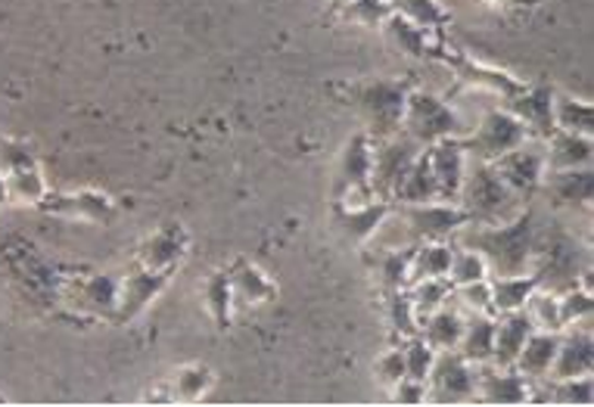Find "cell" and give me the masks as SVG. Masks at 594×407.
Masks as SVG:
<instances>
[{
    "instance_id": "6da1fadb",
    "label": "cell",
    "mask_w": 594,
    "mask_h": 407,
    "mask_svg": "<svg viewBox=\"0 0 594 407\" xmlns=\"http://www.w3.org/2000/svg\"><path fill=\"white\" fill-rule=\"evenodd\" d=\"M458 230H461L464 249L479 252L489 271H495V277H516V274H526V267L533 265L535 240H538L533 208H523L513 222H504V225L471 227L467 222Z\"/></svg>"
},
{
    "instance_id": "7a4b0ae2",
    "label": "cell",
    "mask_w": 594,
    "mask_h": 407,
    "mask_svg": "<svg viewBox=\"0 0 594 407\" xmlns=\"http://www.w3.org/2000/svg\"><path fill=\"white\" fill-rule=\"evenodd\" d=\"M461 208L467 212V218L476 225H504L513 222L526 200L516 196L508 183L498 178L492 163H479L473 171H464V183H461Z\"/></svg>"
},
{
    "instance_id": "3957f363",
    "label": "cell",
    "mask_w": 594,
    "mask_h": 407,
    "mask_svg": "<svg viewBox=\"0 0 594 407\" xmlns=\"http://www.w3.org/2000/svg\"><path fill=\"white\" fill-rule=\"evenodd\" d=\"M408 94V82H368L352 91V103L370 124V134L383 141L402 131Z\"/></svg>"
},
{
    "instance_id": "277c9868",
    "label": "cell",
    "mask_w": 594,
    "mask_h": 407,
    "mask_svg": "<svg viewBox=\"0 0 594 407\" xmlns=\"http://www.w3.org/2000/svg\"><path fill=\"white\" fill-rule=\"evenodd\" d=\"M526 141H533V134L511 109H492L467 137H461V146L467 156H476L479 163H495L498 156L511 153Z\"/></svg>"
},
{
    "instance_id": "5b68a950",
    "label": "cell",
    "mask_w": 594,
    "mask_h": 407,
    "mask_svg": "<svg viewBox=\"0 0 594 407\" xmlns=\"http://www.w3.org/2000/svg\"><path fill=\"white\" fill-rule=\"evenodd\" d=\"M402 128L411 141L417 143H436L445 137H461V119L451 109L449 103L432 97L427 91H411L405 100V116H402Z\"/></svg>"
},
{
    "instance_id": "8992f818",
    "label": "cell",
    "mask_w": 594,
    "mask_h": 407,
    "mask_svg": "<svg viewBox=\"0 0 594 407\" xmlns=\"http://www.w3.org/2000/svg\"><path fill=\"white\" fill-rule=\"evenodd\" d=\"M420 153V143L405 137H383L373 143V159H370V193H377L380 200H392L402 178L408 175V168Z\"/></svg>"
},
{
    "instance_id": "52a82bcc",
    "label": "cell",
    "mask_w": 594,
    "mask_h": 407,
    "mask_svg": "<svg viewBox=\"0 0 594 407\" xmlns=\"http://www.w3.org/2000/svg\"><path fill=\"white\" fill-rule=\"evenodd\" d=\"M427 380H430L432 402L458 405V402H471L473 392H479V367L464 361L458 351H436Z\"/></svg>"
},
{
    "instance_id": "ba28073f",
    "label": "cell",
    "mask_w": 594,
    "mask_h": 407,
    "mask_svg": "<svg viewBox=\"0 0 594 407\" xmlns=\"http://www.w3.org/2000/svg\"><path fill=\"white\" fill-rule=\"evenodd\" d=\"M408 237L414 243H442L451 234H458V227H464L471 218L461 205L451 203H420L405 205L402 208Z\"/></svg>"
},
{
    "instance_id": "9c48e42d",
    "label": "cell",
    "mask_w": 594,
    "mask_h": 407,
    "mask_svg": "<svg viewBox=\"0 0 594 407\" xmlns=\"http://www.w3.org/2000/svg\"><path fill=\"white\" fill-rule=\"evenodd\" d=\"M492 168L498 171V178L508 183L516 196L530 200L535 190L542 187L545 171H548V165H545V146H530V141L520 143L516 149L504 153V156H498L492 163Z\"/></svg>"
},
{
    "instance_id": "30bf717a",
    "label": "cell",
    "mask_w": 594,
    "mask_h": 407,
    "mask_svg": "<svg viewBox=\"0 0 594 407\" xmlns=\"http://www.w3.org/2000/svg\"><path fill=\"white\" fill-rule=\"evenodd\" d=\"M427 156H430V168L432 178H436L439 203L458 200L461 183H464V171H467V153H464V146H461V137H445V141L430 143V146H427Z\"/></svg>"
},
{
    "instance_id": "8fae6325",
    "label": "cell",
    "mask_w": 594,
    "mask_h": 407,
    "mask_svg": "<svg viewBox=\"0 0 594 407\" xmlns=\"http://www.w3.org/2000/svg\"><path fill=\"white\" fill-rule=\"evenodd\" d=\"M370 159H373V143L368 134H355L346 143L340 168H336V187L333 196L346 200L348 193H370Z\"/></svg>"
},
{
    "instance_id": "7c38bea8",
    "label": "cell",
    "mask_w": 594,
    "mask_h": 407,
    "mask_svg": "<svg viewBox=\"0 0 594 407\" xmlns=\"http://www.w3.org/2000/svg\"><path fill=\"white\" fill-rule=\"evenodd\" d=\"M41 212L47 215H62V218H82V222H112L116 205L106 193L97 190H79V193H47L41 203Z\"/></svg>"
},
{
    "instance_id": "4fadbf2b",
    "label": "cell",
    "mask_w": 594,
    "mask_h": 407,
    "mask_svg": "<svg viewBox=\"0 0 594 407\" xmlns=\"http://www.w3.org/2000/svg\"><path fill=\"white\" fill-rule=\"evenodd\" d=\"M479 392L486 402L492 405H523L530 402V380L513 370V367H495V364H483L479 367Z\"/></svg>"
},
{
    "instance_id": "5bb4252c",
    "label": "cell",
    "mask_w": 594,
    "mask_h": 407,
    "mask_svg": "<svg viewBox=\"0 0 594 407\" xmlns=\"http://www.w3.org/2000/svg\"><path fill=\"white\" fill-rule=\"evenodd\" d=\"M168 274L171 271H150V267H134L131 274H128V280L119 289V318L122 321H131L134 314H141L159 292H163V286L168 284Z\"/></svg>"
},
{
    "instance_id": "9a60e30c",
    "label": "cell",
    "mask_w": 594,
    "mask_h": 407,
    "mask_svg": "<svg viewBox=\"0 0 594 407\" xmlns=\"http://www.w3.org/2000/svg\"><path fill=\"white\" fill-rule=\"evenodd\" d=\"M545 141H548L545 143V165H548V171H570V168H589L592 165V137L554 128Z\"/></svg>"
},
{
    "instance_id": "2e32d148",
    "label": "cell",
    "mask_w": 594,
    "mask_h": 407,
    "mask_svg": "<svg viewBox=\"0 0 594 407\" xmlns=\"http://www.w3.org/2000/svg\"><path fill=\"white\" fill-rule=\"evenodd\" d=\"M508 109L520 122L530 128L533 137H548L554 128V91L551 87H526L523 94H516L508 100Z\"/></svg>"
},
{
    "instance_id": "e0dca14e",
    "label": "cell",
    "mask_w": 594,
    "mask_h": 407,
    "mask_svg": "<svg viewBox=\"0 0 594 407\" xmlns=\"http://www.w3.org/2000/svg\"><path fill=\"white\" fill-rule=\"evenodd\" d=\"M185 252H187L185 227L165 225L159 227L150 240L141 243L138 265L150 267V271H171V267L185 259Z\"/></svg>"
},
{
    "instance_id": "ac0fdd59",
    "label": "cell",
    "mask_w": 594,
    "mask_h": 407,
    "mask_svg": "<svg viewBox=\"0 0 594 407\" xmlns=\"http://www.w3.org/2000/svg\"><path fill=\"white\" fill-rule=\"evenodd\" d=\"M535 330V324L530 321V314L520 308V311H508L495 321V351H492V364L495 367H513L516 364V355L523 343L530 339V333Z\"/></svg>"
},
{
    "instance_id": "d6986e66",
    "label": "cell",
    "mask_w": 594,
    "mask_h": 407,
    "mask_svg": "<svg viewBox=\"0 0 594 407\" xmlns=\"http://www.w3.org/2000/svg\"><path fill=\"white\" fill-rule=\"evenodd\" d=\"M557 346H560V333H551V330H538V333H530V339L523 343L520 355H516V370L526 376V380H545L551 373L554 355H557Z\"/></svg>"
},
{
    "instance_id": "ffe728a7",
    "label": "cell",
    "mask_w": 594,
    "mask_h": 407,
    "mask_svg": "<svg viewBox=\"0 0 594 407\" xmlns=\"http://www.w3.org/2000/svg\"><path fill=\"white\" fill-rule=\"evenodd\" d=\"M594 367V346L589 333H570L567 339L560 336V346L554 355L551 373L554 380H570V376H582L592 373Z\"/></svg>"
},
{
    "instance_id": "44dd1931",
    "label": "cell",
    "mask_w": 594,
    "mask_h": 407,
    "mask_svg": "<svg viewBox=\"0 0 594 407\" xmlns=\"http://www.w3.org/2000/svg\"><path fill=\"white\" fill-rule=\"evenodd\" d=\"M454 69H458V75L471 84V87H479V91L498 94V97H504V100H513L516 94H523V91H526V82L513 79V75L501 72V69L479 65V62L467 60V57H458V60H454Z\"/></svg>"
},
{
    "instance_id": "7402d4cb",
    "label": "cell",
    "mask_w": 594,
    "mask_h": 407,
    "mask_svg": "<svg viewBox=\"0 0 594 407\" xmlns=\"http://www.w3.org/2000/svg\"><path fill=\"white\" fill-rule=\"evenodd\" d=\"M495 351V321L492 314H471V321H464V333L458 343V355L471 364L483 367L492 364Z\"/></svg>"
},
{
    "instance_id": "603a6c76",
    "label": "cell",
    "mask_w": 594,
    "mask_h": 407,
    "mask_svg": "<svg viewBox=\"0 0 594 407\" xmlns=\"http://www.w3.org/2000/svg\"><path fill=\"white\" fill-rule=\"evenodd\" d=\"M395 200L405 205H420V203H439V193H436V178H432L430 156L427 149L417 153V159L408 168V175L402 178L399 190H395Z\"/></svg>"
},
{
    "instance_id": "cb8c5ba5",
    "label": "cell",
    "mask_w": 594,
    "mask_h": 407,
    "mask_svg": "<svg viewBox=\"0 0 594 407\" xmlns=\"http://www.w3.org/2000/svg\"><path fill=\"white\" fill-rule=\"evenodd\" d=\"M461 333H464V318H461V311H449L445 306L439 308V311H432V314H427V318L420 321V336H424L436 351H458Z\"/></svg>"
},
{
    "instance_id": "d4e9b609",
    "label": "cell",
    "mask_w": 594,
    "mask_h": 407,
    "mask_svg": "<svg viewBox=\"0 0 594 407\" xmlns=\"http://www.w3.org/2000/svg\"><path fill=\"white\" fill-rule=\"evenodd\" d=\"M387 212H390L387 200H380V203L352 205V208H346L343 203H336L340 225H343V230H346L352 240H358V243H368L370 234H373V230L380 227V222L387 218Z\"/></svg>"
},
{
    "instance_id": "484cf974",
    "label": "cell",
    "mask_w": 594,
    "mask_h": 407,
    "mask_svg": "<svg viewBox=\"0 0 594 407\" xmlns=\"http://www.w3.org/2000/svg\"><path fill=\"white\" fill-rule=\"evenodd\" d=\"M538 289L535 274H516V277H495L492 284V311L495 314H508L520 311L526 306V299Z\"/></svg>"
},
{
    "instance_id": "4316f807",
    "label": "cell",
    "mask_w": 594,
    "mask_h": 407,
    "mask_svg": "<svg viewBox=\"0 0 594 407\" xmlns=\"http://www.w3.org/2000/svg\"><path fill=\"white\" fill-rule=\"evenodd\" d=\"M454 249L445 240L442 243H417L414 259H411V280H424V277H449Z\"/></svg>"
},
{
    "instance_id": "83f0119b",
    "label": "cell",
    "mask_w": 594,
    "mask_h": 407,
    "mask_svg": "<svg viewBox=\"0 0 594 407\" xmlns=\"http://www.w3.org/2000/svg\"><path fill=\"white\" fill-rule=\"evenodd\" d=\"M554 124L560 131H573L592 137L594 131V106L585 100H575L567 94H554Z\"/></svg>"
},
{
    "instance_id": "f1b7e54d",
    "label": "cell",
    "mask_w": 594,
    "mask_h": 407,
    "mask_svg": "<svg viewBox=\"0 0 594 407\" xmlns=\"http://www.w3.org/2000/svg\"><path fill=\"white\" fill-rule=\"evenodd\" d=\"M383 25H387V35L395 41V47L402 53L417 57V60L430 57V28H420V25H414L405 16H399V13H392Z\"/></svg>"
},
{
    "instance_id": "f546056e",
    "label": "cell",
    "mask_w": 594,
    "mask_h": 407,
    "mask_svg": "<svg viewBox=\"0 0 594 407\" xmlns=\"http://www.w3.org/2000/svg\"><path fill=\"white\" fill-rule=\"evenodd\" d=\"M554 175V196L560 203L582 205L592 200L594 193V171L592 165L589 168H570V171H551Z\"/></svg>"
},
{
    "instance_id": "4dcf8cb0",
    "label": "cell",
    "mask_w": 594,
    "mask_h": 407,
    "mask_svg": "<svg viewBox=\"0 0 594 407\" xmlns=\"http://www.w3.org/2000/svg\"><path fill=\"white\" fill-rule=\"evenodd\" d=\"M451 289H454V284H451L449 277H424V280H417L414 292H408L414 314H417V324H420L427 314L439 311V308L449 302Z\"/></svg>"
},
{
    "instance_id": "1f68e13d",
    "label": "cell",
    "mask_w": 594,
    "mask_h": 407,
    "mask_svg": "<svg viewBox=\"0 0 594 407\" xmlns=\"http://www.w3.org/2000/svg\"><path fill=\"white\" fill-rule=\"evenodd\" d=\"M392 3V13H399V16H405L414 25H420V28H442L445 22L451 20L449 10L439 3V0H390Z\"/></svg>"
},
{
    "instance_id": "d6a6232c",
    "label": "cell",
    "mask_w": 594,
    "mask_h": 407,
    "mask_svg": "<svg viewBox=\"0 0 594 407\" xmlns=\"http://www.w3.org/2000/svg\"><path fill=\"white\" fill-rule=\"evenodd\" d=\"M230 286H234V292H240L247 302H268V299H274V284L265 277V271L256 265H240L234 274H230Z\"/></svg>"
},
{
    "instance_id": "836d02e7",
    "label": "cell",
    "mask_w": 594,
    "mask_h": 407,
    "mask_svg": "<svg viewBox=\"0 0 594 407\" xmlns=\"http://www.w3.org/2000/svg\"><path fill=\"white\" fill-rule=\"evenodd\" d=\"M7 196L16 200V203H32L38 205L47 196V183L44 175L38 171V165L32 168H20V171H10L7 175Z\"/></svg>"
},
{
    "instance_id": "e575fe53",
    "label": "cell",
    "mask_w": 594,
    "mask_h": 407,
    "mask_svg": "<svg viewBox=\"0 0 594 407\" xmlns=\"http://www.w3.org/2000/svg\"><path fill=\"white\" fill-rule=\"evenodd\" d=\"M523 311L530 314V321H533L538 330H551V333H560L563 324H560V296L551 292V289H535L533 296L526 299V306Z\"/></svg>"
},
{
    "instance_id": "d590c367",
    "label": "cell",
    "mask_w": 594,
    "mask_h": 407,
    "mask_svg": "<svg viewBox=\"0 0 594 407\" xmlns=\"http://www.w3.org/2000/svg\"><path fill=\"white\" fill-rule=\"evenodd\" d=\"M414 249H417V243L408 246L405 252H402V249H390V252L380 259L377 274H380V284H383L387 292H399V289L411 280V259H414Z\"/></svg>"
},
{
    "instance_id": "8d00e7d4",
    "label": "cell",
    "mask_w": 594,
    "mask_h": 407,
    "mask_svg": "<svg viewBox=\"0 0 594 407\" xmlns=\"http://www.w3.org/2000/svg\"><path fill=\"white\" fill-rule=\"evenodd\" d=\"M402 358H405V376L427 383V376H430V370H432V361H436V348H432L420 333H417V336H411V339H405Z\"/></svg>"
},
{
    "instance_id": "74e56055",
    "label": "cell",
    "mask_w": 594,
    "mask_h": 407,
    "mask_svg": "<svg viewBox=\"0 0 594 407\" xmlns=\"http://www.w3.org/2000/svg\"><path fill=\"white\" fill-rule=\"evenodd\" d=\"M486 277H489V265H486V259H483L479 252H473V249L454 252V259H451V271H449L451 284L454 286L476 284V280H486Z\"/></svg>"
},
{
    "instance_id": "f35d334b",
    "label": "cell",
    "mask_w": 594,
    "mask_h": 407,
    "mask_svg": "<svg viewBox=\"0 0 594 407\" xmlns=\"http://www.w3.org/2000/svg\"><path fill=\"white\" fill-rule=\"evenodd\" d=\"M230 299H234V286H230V274L218 271L205 280V308L215 314V321L225 326L227 314H230Z\"/></svg>"
},
{
    "instance_id": "ab89813d",
    "label": "cell",
    "mask_w": 594,
    "mask_h": 407,
    "mask_svg": "<svg viewBox=\"0 0 594 407\" xmlns=\"http://www.w3.org/2000/svg\"><path fill=\"white\" fill-rule=\"evenodd\" d=\"M343 10V20L358 22V25H368V28H377L392 16V3L390 0H348Z\"/></svg>"
},
{
    "instance_id": "60d3db41",
    "label": "cell",
    "mask_w": 594,
    "mask_h": 407,
    "mask_svg": "<svg viewBox=\"0 0 594 407\" xmlns=\"http://www.w3.org/2000/svg\"><path fill=\"white\" fill-rule=\"evenodd\" d=\"M560 296V324L563 330L567 326H573L575 321H585V318H592L594 311V299L585 292V289H567V292H557Z\"/></svg>"
},
{
    "instance_id": "b9f144b4",
    "label": "cell",
    "mask_w": 594,
    "mask_h": 407,
    "mask_svg": "<svg viewBox=\"0 0 594 407\" xmlns=\"http://www.w3.org/2000/svg\"><path fill=\"white\" fill-rule=\"evenodd\" d=\"M212 386V373H209V367H181L178 370V376H175V395L178 398H185V402H193V398H200L205 395Z\"/></svg>"
},
{
    "instance_id": "7bdbcfd3",
    "label": "cell",
    "mask_w": 594,
    "mask_h": 407,
    "mask_svg": "<svg viewBox=\"0 0 594 407\" xmlns=\"http://www.w3.org/2000/svg\"><path fill=\"white\" fill-rule=\"evenodd\" d=\"M390 324L402 339H411V336H417V333H420L417 314H414V306H411V296H405L402 289H399V292H392Z\"/></svg>"
},
{
    "instance_id": "ee69618b",
    "label": "cell",
    "mask_w": 594,
    "mask_h": 407,
    "mask_svg": "<svg viewBox=\"0 0 594 407\" xmlns=\"http://www.w3.org/2000/svg\"><path fill=\"white\" fill-rule=\"evenodd\" d=\"M451 296H458L461 306L471 308V314H492V284L489 280L454 286Z\"/></svg>"
},
{
    "instance_id": "f6af8a7d",
    "label": "cell",
    "mask_w": 594,
    "mask_h": 407,
    "mask_svg": "<svg viewBox=\"0 0 594 407\" xmlns=\"http://www.w3.org/2000/svg\"><path fill=\"white\" fill-rule=\"evenodd\" d=\"M554 402L560 405H589L592 402V373L554 380Z\"/></svg>"
},
{
    "instance_id": "bcb514c9",
    "label": "cell",
    "mask_w": 594,
    "mask_h": 407,
    "mask_svg": "<svg viewBox=\"0 0 594 407\" xmlns=\"http://www.w3.org/2000/svg\"><path fill=\"white\" fill-rule=\"evenodd\" d=\"M32 165H35V159H32L28 146H22V143H0V175L32 168Z\"/></svg>"
},
{
    "instance_id": "7dc6e473",
    "label": "cell",
    "mask_w": 594,
    "mask_h": 407,
    "mask_svg": "<svg viewBox=\"0 0 594 407\" xmlns=\"http://www.w3.org/2000/svg\"><path fill=\"white\" fill-rule=\"evenodd\" d=\"M402 376H405V358H402V348H392V351H387V355L377 361V380H380V383H387V386H395Z\"/></svg>"
},
{
    "instance_id": "c3c4849f",
    "label": "cell",
    "mask_w": 594,
    "mask_h": 407,
    "mask_svg": "<svg viewBox=\"0 0 594 407\" xmlns=\"http://www.w3.org/2000/svg\"><path fill=\"white\" fill-rule=\"evenodd\" d=\"M392 398L399 402V405H420V402H427V383H420V380H411V376H402L395 386H392Z\"/></svg>"
},
{
    "instance_id": "681fc988",
    "label": "cell",
    "mask_w": 594,
    "mask_h": 407,
    "mask_svg": "<svg viewBox=\"0 0 594 407\" xmlns=\"http://www.w3.org/2000/svg\"><path fill=\"white\" fill-rule=\"evenodd\" d=\"M10 196H7V175H0V205L7 203Z\"/></svg>"
},
{
    "instance_id": "f907efd6",
    "label": "cell",
    "mask_w": 594,
    "mask_h": 407,
    "mask_svg": "<svg viewBox=\"0 0 594 407\" xmlns=\"http://www.w3.org/2000/svg\"><path fill=\"white\" fill-rule=\"evenodd\" d=\"M333 3H336V7H346L348 0H333Z\"/></svg>"
}]
</instances>
